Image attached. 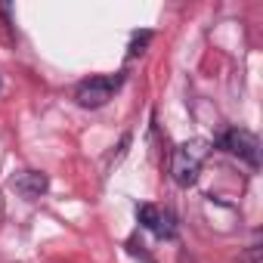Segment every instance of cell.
<instances>
[{"instance_id": "8992f818", "label": "cell", "mask_w": 263, "mask_h": 263, "mask_svg": "<svg viewBox=\"0 0 263 263\" xmlns=\"http://www.w3.org/2000/svg\"><path fill=\"white\" fill-rule=\"evenodd\" d=\"M152 41V34L149 31H143V34H134V41H130V56H140L143 50H146V44Z\"/></svg>"}, {"instance_id": "5b68a950", "label": "cell", "mask_w": 263, "mask_h": 263, "mask_svg": "<svg viewBox=\"0 0 263 263\" xmlns=\"http://www.w3.org/2000/svg\"><path fill=\"white\" fill-rule=\"evenodd\" d=\"M10 186H13L25 201H34V198H41V195L47 192L50 180H47V174H41V171H22Z\"/></svg>"}, {"instance_id": "52a82bcc", "label": "cell", "mask_w": 263, "mask_h": 263, "mask_svg": "<svg viewBox=\"0 0 263 263\" xmlns=\"http://www.w3.org/2000/svg\"><path fill=\"white\" fill-rule=\"evenodd\" d=\"M238 263H260V248H257V245H251V248L238 257Z\"/></svg>"}, {"instance_id": "6da1fadb", "label": "cell", "mask_w": 263, "mask_h": 263, "mask_svg": "<svg viewBox=\"0 0 263 263\" xmlns=\"http://www.w3.org/2000/svg\"><path fill=\"white\" fill-rule=\"evenodd\" d=\"M208 158V143L204 140H189V143H180L171 155V180L183 189H189L198 174H201V164Z\"/></svg>"}, {"instance_id": "277c9868", "label": "cell", "mask_w": 263, "mask_h": 263, "mask_svg": "<svg viewBox=\"0 0 263 263\" xmlns=\"http://www.w3.org/2000/svg\"><path fill=\"white\" fill-rule=\"evenodd\" d=\"M137 217H140V223H143L146 229H152L158 238H174V235H177V220H174V214L164 211V208H158V204H140V208H137Z\"/></svg>"}, {"instance_id": "7a4b0ae2", "label": "cell", "mask_w": 263, "mask_h": 263, "mask_svg": "<svg viewBox=\"0 0 263 263\" xmlns=\"http://www.w3.org/2000/svg\"><path fill=\"white\" fill-rule=\"evenodd\" d=\"M121 84H124V74H96L90 81H81L74 87V102L81 108H102L118 93Z\"/></svg>"}, {"instance_id": "3957f363", "label": "cell", "mask_w": 263, "mask_h": 263, "mask_svg": "<svg viewBox=\"0 0 263 263\" xmlns=\"http://www.w3.org/2000/svg\"><path fill=\"white\" fill-rule=\"evenodd\" d=\"M220 146H223L229 155L245 158L251 167H257V164H260V143H257V137L251 134V130H241V127L226 130L223 140H220Z\"/></svg>"}]
</instances>
